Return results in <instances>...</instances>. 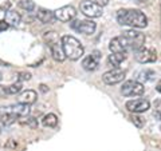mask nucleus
Listing matches in <instances>:
<instances>
[{"label": "nucleus", "mask_w": 161, "mask_h": 151, "mask_svg": "<svg viewBox=\"0 0 161 151\" xmlns=\"http://www.w3.org/2000/svg\"><path fill=\"white\" fill-rule=\"evenodd\" d=\"M0 133H2V130H0Z\"/></svg>", "instance_id": "nucleus-33"}, {"label": "nucleus", "mask_w": 161, "mask_h": 151, "mask_svg": "<svg viewBox=\"0 0 161 151\" xmlns=\"http://www.w3.org/2000/svg\"><path fill=\"white\" fill-rule=\"evenodd\" d=\"M130 120H132L136 127H138V128H141L144 126V119L141 118V117H138V115H136V114L130 117Z\"/></svg>", "instance_id": "nucleus-24"}, {"label": "nucleus", "mask_w": 161, "mask_h": 151, "mask_svg": "<svg viewBox=\"0 0 161 151\" xmlns=\"http://www.w3.org/2000/svg\"><path fill=\"white\" fill-rule=\"evenodd\" d=\"M70 27L73 29H75L77 32L85 34V35H92L95 28H97V24H95L93 20H73L70 22Z\"/></svg>", "instance_id": "nucleus-6"}, {"label": "nucleus", "mask_w": 161, "mask_h": 151, "mask_svg": "<svg viewBox=\"0 0 161 151\" xmlns=\"http://www.w3.org/2000/svg\"><path fill=\"white\" fill-rule=\"evenodd\" d=\"M42 124L44 126V127H50V128L55 127V126L58 124L57 115H55V114H47V115H44L43 119H42Z\"/></svg>", "instance_id": "nucleus-20"}, {"label": "nucleus", "mask_w": 161, "mask_h": 151, "mask_svg": "<svg viewBox=\"0 0 161 151\" xmlns=\"http://www.w3.org/2000/svg\"><path fill=\"white\" fill-rule=\"evenodd\" d=\"M4 95H8L7 94V87H4V86H0V96H4Z\"/></svg>", "instance_id": "nucleus-28"}, {"label": "nucleus", "mask_w": 161, "mask_h": 151, "mask_svg": "<svg viewBox=\"0 0 161 151\" xmlns=\"http://www.w3.org/2000/svg\"><path fill=\"white\" fill-rule=\"evenodd\" d=\"M156 90H157V91L161 94V79L157 82V84H156Z\"/></svg>", "instance_id": "nucleus-30"}, {"label": "nucleus", "mask_w": 161, "mask_h": 151, "mask_svg": "<svg viewBox=\"0 0 161 151\" xmlns=\"http://www.w3.org/2000/svg\"><path fill=\"white\" fill-rule=\"evenodd\" d=\"M8 27H9V26H8L6 22H4V20H0V32H2V31H6Z\"/></svg>", "instance_id": "nucleus-26"}, {"label": "nucleus", "mask_w": 161, "mask_h": 151, "mask_svg": "<svg viewBox=\"0 0 161 151\" xmlns=\"http://www.w3.org/2000/svg\"><path fill=\"white\" fill-rule=\"evenodd\" d=\"M101 62V52L99 51H93L90 55H87L86 58L82 60V67L86 70V71H95L99 66Z\"/></svg>", "instance_id": "nucleus-12"}, {"label": "nucleus", "mask_w": 161, "mask_h": 151, "mask_svg": "<svg viewBox=\"0 0 161 151\" xmlns=\"http://www.w3.org/2000/svg\"><path fill=\"white\" fill-rule=\"evenodd\" d=\"M125 106H126V108L130 112L141 114V112L148 111L149 107H150V103L147 99H134V100H128Z\"/></svg>", "instance_id": "nucleus-11"}, {"label": "nucleus", "mask_w": 161, "mask_h": 151, "mask_svg": "<svg viewBox=\"0 0 161 151\" xmlns=\"http://www.w3.org/2000/svg\"><path fill=\"white\" fill-rule=\"evenodd\" d=\"M40 91H42V92H47V91H48L47 86H46V84H40Z\"/></svg>", "instance_id": "nucleus-29"}, {"label": "nucleus", "mask_w": 161, "mask_h": 151, "mask_svg": "<svg viewBox=\"0 0 161 151\" xmlns=\"http://www.w3.org/2000/svg\"><path fill=\"white\" fill-rule=\"evenodd\" d=\"M44 40H46L47 44H48L54 60H57V62H63V60L66 59V55H64L63 47H62V40L59 42L58 35L53 31L46 32L44 34Z\"/></svg>", "instance_id": "nucleus-4"}, {"label": "nucleus", "mask_w": 161, "mask_h": 151, "mask_svg": "<svg viewBox=\"0 0 161 151\" xmlns=\"http://www.w3.org/2000/svg\"><path fill=\"white\" fill-rule=\"evenodd\" d=\"M19 123L22 126H27V127H30V128H36L38 127V120L35 118H31V117L19 118Z\"/></svg>", "instance_id": "nucleus-21"}, {"label": "nucleus", "mask_w": 161, "mask_h": 151, "mask_svg": "<svg viewBox=\"0 0 161 151\" xmlns=\"http://www.w3.org/2000/svg\"><path fill=\"white\" fill-rule=\"evenodd\" d=\"M144 84L138 80H126L121 87V94L124 96H140L144 94Z\"/></svg>", "instance_id": "nucleus-5"}, {"label": "nucleus", "mask_w": 161, "mask_h": 151, "mask_svg": "<svg viewBox=\"0 0 161 151\" xmlns=\"http://www.w3.org/2000/svg\"><path fill=\"white\" fill-rule=\"evenodd\" d=\"M60 40H62V47H63L64 55L70 60H78L83 55L85 52L83 46L80 44V42L77 38L70 36V35H64Z\"/></svg>", "instance_id": "nucleus-3"}, {"label": "nucleus", "mask_w": 161, "mask_h": 151, "mask_svg": "<svg viewBox=\"0 0 161 151\" xmlns=\"http://www.w3.org/2000/svg\"><path fill=\"white\" fill-rule=\"evenodd\" d=\"M154 115H156V117H157L158 119H161V110H158L157 112H154Z\"/></svg>", "instance_id": "nucleus-31"}, {"label": "nucleus", "mask_w": 161, "mask_h": 151, "mask_svg": "<svg viewBox=\"0 0 161 151\" xmlns=\"http://www.w3.org/2000/svg\"><path fill=\"white\" fill-rule=\"evenodd\" d=\"M121 44L125 48V51H134L137 52L141 48H144L145 44V35L140 31H134V29H129L125 31L121 36H118Z\"/></svg>", "instance_id": "nucleus-2"}, {"label": "nucleus", "mask_w": 161, "mask_h": 151, "mask_svg": "<svg viewBox=\"0 0 161 151\" xmlns=\"http://www.w3.org/2000/svg\"><path fill=\"white\" fill-rule=\"evenodd\" d=\"M126 76V72L121 68H113L110 71H106L102 75V82L105 84H109V86H113V84H117L121 83L122 80Z\"/></svg>", "instance_id": "nucleus-7"}, {"label": "nucleus", "mask_w": 161, "mask_h": 151, "mask_svg": "<svg viewBox=\"0 0 161 151\" xmlns=\"http://www.w3.org/2000/svg\"><path fill=\"white\" fill-rule=\"evenodd\" d=\"M19 117H16L15 114L12 112H9V111H2L0 112V124L2 126H11L12 123L16 122V119Z\"/></svg>", "instance_id": "nucleus-17"}, {"label": "nucleus", "mask_w": 161, "mask_h": 151, "mask_svg": "<svg viewBox=\"0 0 161 151\" xmlns=\"http://www.w3.org/2000/svg\"><path fill=\"white\" fill-rule=\"evenodd\" d=\"M36 98H38V95L34 90H27V91H24L19 95V103H24L30 106L36 102Z\"/></svg>", "instance_id": "nucleus-15"}, {"label": "nucleus", "mask_w": 161, "mask_h": 151, "mask_svg": "<svg viewBox=\"0 0 161 151\" xmlns=\"http://www.w3.org/2000/svg\"><path fill=\"white\" fill-rule=\"evenodd\" d=\"M54 16L59 22H63V23H67V22H73L77 16V11L73 6H64V7H60L58 8L57 11H54Z\"/></svg>", "instance_id": "nucleus-9"}, {"label": "nucleus", "mask_w": 161, "mask_h": 151, "mask_svg": "<svg viewBox=\"0 0 161 151\" xmlns=\"http://www.w3.org/2000/svg\"><path fill=\"white\" fill-rule=\"evenodd\" d=\"M94 3H97L98 6H101V7H105V6H108L109 0H94Z\"/></svg>", "instance_id": "nucleus-27"}, {"label": "nucleus", "mask_w": 161, "mask_h": 151, "mask_svg": "<svg viewBox=\"0 0 161 151\" xmlns=\"http://www.w3.org/2000/svg\"><path fill=\"white\" fill-rule=\"evenodd\" d=\"M6 110H7V111H9V112L15 114L19 118L27 117V115L30 114V106L24 104V103H16V104L8 106V107H6Z\"/></svg>", "instance_id": "nucleus-13"}, {"label": "nucleus", "mask_w": 161, "mask_h": 151, "mask_svg": "<svg viewBox=\"0 0 161 151\" xmlns=\"http://www.w3.org/2000/svg\"><path fill=\"white\" fill-rule=\"evenodd\" d=\"M160 130H161V126H160Z\"/></svg>", "instance_id": "nucleus-32"}, {"label": "nucleus", "mask_w": 161, "mask_h": 151, "mask_svg": "<svg viewBox=\"0 0 161 151\" xmlns=\"http://www.w3.org/2000/svg\"><path fill=\"white\" fill-rule=\"evenodd\" d=\"M36 18L39 22H42L44 24H48V23H51L53 20H54V12L51 11H48V9L46 8H39L38 9V13H36Z\"/></svg>", "instance_id": "nucleus-16"}, {"label": "nucleus", "mask_w": 161, "mask_h": 151, "mask_svg": "<svg viewBox=\"0 0 161 151\" xmlns=\"http://www.w3.org/2000/svg\"><path fill=\"white\" fill-rule=\"evenodd\" d=\"M19 82L20 80H30L31 79V75H30L28 72H19Z\"/></svg>", "instance_id": "nucleus-25"}, {"label": "nucleus", "mask_w": 161, "mask_h": 151, "mask_svg": "<svg viewBox=\"0 0 161 151\" xmlns=\"http://www.w3.org/2000/svg\"><path fill=\"white\" fill-rule=\"evenodd\" d=\"M109 49L112 51V54H126V51H125V48L122 47V44H121L118 36L117 38H113L112 40H110L109 43Z\"/></svg>", "instance_id": "nucleus-19"}, {"label": "nucleus", "mask_w": 161, "mask_h": 151, "mask_svg": "<svg viewBox=\"0 0 161 151\" xmlns=\"http://www.w3.org/2000/svg\"><path fill=\"white\" fill-rule=\"evenodd\" d=\"M20 7L23 9H26L27 12H31L35 9V3L32 0H20Z\"/></svg>", "instance_id": "nucleus-23"}, {"label": "nucleus", "mask_w": 161, "mask_h": 151, "mask_svg": "<svg viewBox=\"0 0 161 151\" xmlns=\"http://www.w3.org/2000/svg\"><path fill=\"white\" fill-rule=\"evenodd\" d=\"M117 22L121 26L133 28H145L148 26V18L140 9H119L117 12Z\"/></svg>", "instance_id": "nucleus-1"}, {"label": "nucleus", "mask_w": 161, "mask_h": 151, "mask_svg": "<svg viewBox=\"0 0 161 151\" xmlns=\"http://www.w3.org/2000/svg\"><path fill=\"white\" fill-rule=\"evenodd\" d=\"M22 88H23L22 82H16V83H14V84H11V86H7V94H8V95L19 94L20 91H22Z\"/></svg>", "instance_id": "nucleus-22"}, {"label": "nucleus", "mask_w": 161, "mask_h": 151, "mask_svg": "<svg viewBox=\"0 0 161 151\" xmlns=\"http://www.w3.org/2000/svg\"><path fill=\"white\" fill-rule=\"evenodd\" d=\"M125 59H126V54H112V55H109L108 62L110 66H113L114 68H118L119 64L122 63Z\"/></svg>", "instance_id": "nucleus-18"}, {"label": "nucleus", "mask_w": 161, "mask_h": 151, "mask_svg": "<svg viewBox=\"0 0 161 151\" xmlns=\"http://www.w3.org/2000/svg\"><path fill=\"white\" fill-rule=\"evenodd\" d=\"M80 11H82L85 16H87L90 19L102 16V12H103L102 7L98 6V4L94 2H82L80 3Z\"/></svg>", "instance_id": "nucleus-8"}, {"label": "nucleus", "mask_w": 161, "mask_h": 151, "mask_svg": "<svg viewBox=\"0 0 161 151\" xmlns=\"http://www.w3.org/2000/svg\"><path fill=\"white\" fill-rule=\"evenodd\" d=\"M136 60L142 64L153 63L157 60V52L153 48H141L140 51L136 52Z\"/></svg>", "instance_id": "nucleus-10"}, {"label": "nucleus", "mask_w": 161, "mask_h": 151, "mask_svg": "<svg viewBox=\"0 0 161 151\" xmlns=\"http://www.w3.org/2000/svg\"><path fill=\"white\" fill-rule=\"evenodd\" d=\"M20 13L14 11V9H9V11H6V15H4V22H6L9 27H16L20 23Z\"/></svg>", "instance_id": "nucleus-14"}, {"label": "nucleus", "mask_w": 161, "mask_h": 151, "mask_svg": "<svg viewBox=\"0 0 161 151\" xmlns=\"http://www.w3.org/2000/svg\"><path fill=\"white\" fill-rule=\"evenodd\" d=\"M0 78H2V76H0Z\"/></svg>", "instance_id": "nucleus-34"}]
</instances>
